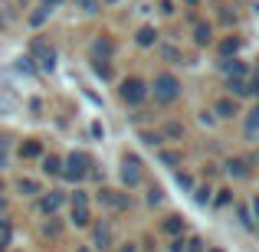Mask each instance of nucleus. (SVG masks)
<instances>
[{
	"label": "nucleus",
	"instance_id": "obj_1",
	"mask_svg": "<svg viewBox=\"0 0 259 252\" xmlns=\"http://www.w3.org/2000/svg\"><path fill=\"white\" fill-rule=\"evenodd\" d=\"M184 98V82L181 76L171 69L154 72V79H148V102H154L158 108H171Z\"/></svg>",
	"mask_w": 259,
	"mask_h": 252
},
{
	"label": "nucleus",
	"instance_id": "obj_2",
	"mask_svg": "<svg viewBox=\"0 0 259 252\" xmlns=\"http://www.w3.org/2000/svg\"><path fill=\"white\" fill-rule=\"evenodd\" d=\"M115 95H118V102L125 108H141V105H148V79H141V76H121V79H115Z\"/></svg>",
	"mask_w": 259,
	"mask_h": 252
},
{
	"label": "nucleus",
	"instance_id": "obj_3",
	"mask_svg": "<svg viewBox=\"0 0 259 252\" xmlns=\"http://www.w3.org/2000/svg\"><path fill=\"white\" fill-rule=\"evenodd\" d=\"M118 180H121V190H128V193L141 190V183L148 180L141 154H135V151H125V154H121V161H118Z\"/></svg>",
	"mask_w": 259,
	"mask_h": 252
},
{
	"label": "nucleus",
	"instance_id": "obj_4",
	"mask_svg": "<svg viewBox=\"0 0 259 252\" xmlns=\"http://www.w3.org/2000/svg\"><path fill=\"white\" fill-rule=\"evenodd\" d=\"M92 154L89 151H69L63 154V177H59V183H69V187H76V183H85L89 177V167H92Z\"/></svg>",
	"mask_w": 259,
	"mask_h": 252
},
{
	"label": "nucleus",
	"instance_id": "obj_5",
	"mask_svg": "<svg viewBox=\"0 0 259 252\" xmlns=\"http://www.w3.org/2000/svg\"><path fill=\"white\" fill-rule=\"evenodd\" d=\"M26 53L33 56V63H36V69H39V72H56V66H59V53H56V46H53L50 39L43 36V33H36V36L30 39Z\"/></svg>",
	"mask_w": 259,
	"mask_h": 252
},
{
	"label": "nucleus",
	"instance_id": "obj_6",
	"mask_svg": "<svg viewBox=\"0 0 259 252\" xmlns=\"http://www.w3.org/2000/svg\"><path fill=\"white\" fill-rule=\"evenodd\" d=\"M217 39V23L207 17H197V10H190V43L194 49H210Z\"/></svg>",
	"mask_w": 259,
	"mask_h": 252
},
{
	"label": "nucleus",
	"instance_id": "obj_7",
	"mask_svg": "<svg viewBox=\"0 0 259 252\" xmlns=\"http://www.w3.org/2000/svg\"><path fill=\"white\" fill-rule=\"evenodd\" d=\"M220 170H223V177H227L230 183H249L253 174H256V167L246 161V154H230V158L220 164Z\"/></svg>",
	"mask_w": 259,
	"mask_h": 252
},
{
	"label": "nucleus",
	"instance_id": "obj_8",
	"mask_svg": "<svg viewBox=\"0 0 259 252\" xmlns=\"http://www.w3.org/2000/svg\"><path fill=\"white\" fill-rule=\"evenodd\" d=\"M89 236H92V242H89V246L99 249V252H112L115 242H118V239H115V223L112 220H102V216L89 223Z\"/></svg>",
	"mask_w": 259,
	"mask_h": 252
},
{
	"label": "nucleus",
	"instance_id": "obj_9",
	"mask_svg": "<svg viewBox=\"0 0 259 252\" xmlns=\"http://www.w3.org/2000/svg\"><path fill=\"white\" fill-rule=\"evenodd\" d=\"M33 207H36L39 216H56L59 210L66 207V190L63 187H50V190H39L36 196H33Z\"/></svg>",
	"mask_w": 259,
	"mask_h": 252
},
{
	"label": "nucleus",
	"instance_id": "obj_10",
	"mask_svg": "<svg viewBox=\"0 0 259 252\" xmlns=\"http://www.w3.org/2000/svg\"><path fill=\"white\" fill-rule=\"evenodd\" d=\"M243 46H246V36L236 30H227L223 36L213 39V46L210 49L217 53V59H233V56H243Z\"/></svg>",
	"mask_w": 259,
	"mask_h": 252
},
{
	"label": "nucleus",
	"instance_id": "obj_11",
	"mask_svg": "<svg viewBox=\"0 0 259 252\" xmlns=\"http://www.w3.org/2000/svg\"><path fill=\"white\" fill-rule=\"evenodd\" d=\"M223 92L233 95V98H240L243 105H253L256 95H259V79L256 76H246V79H223Z\"/></svg>",
	"mask_w": 259,
	"mask_h": 252
},
{
	"label": "nucleus",
	"instance_id": "obj_12",
	"mask_svg": "<svg viewBox=\"0 0 259 252\" xmlns=\"http://www.w3.org/2000/svg\"><path fill=\"white\" fill-rule=\"evenodd\" d=\"M210 112H213L217 121H236L243 115V102L233 98V95H227V92H220L213 98V105H210Z\"/></svg>",
	"mask_w": 259,
	"mask_h": 252
},
{
	"label": "nucleus",
	"instance_id": "obj_13",
	"mask_svg": "<svg viewBox=\"0 0 259 252\" xmlns=\"http://www.w3.org/2000/svg\"><path fill=\"white\" fill-rule=\"evenodd\" d=\"M217 72L223 79H246L253 76V63L246 56H233V59H217Z\"/></svg>",
	"mask_w": 259,
	"mask_h": 252
},
{
	"label": "nucleus",
	"instance_id": "obj_14",
	"mask_svg": "<svg viewBox=\"0 0 259 252\" xmlns=\"http://www.w3.org/2000/svg\"><path fill=\"white\" fill-rule=\"evenodd\" d=\"M230 210H233V220L240 223L243 233L253 236L256 233V200H240V196H236V203Z\"/></svg>",
	"mask_w": 259,
	"mask_h": 252
},
{
	"label": "nucleus",
	"instance_id": "obj_15",
	"mask_svg": "<svg viewBox=\"0 0 259 252\" xmlns=\"http://www.w3.org/2000/svg\"><path fill=\"white\" fill-rule=\"evenodd\" d=\"M89 56H92V59H112V63H115V56H118V43H115L112 33H95L92 43H89Z\"/></svg>",
	"mask_w": 259,
	"mask_h": 252
},
{
	"label": "nucleus",
	"instance_id": "obj_16",
	"mask_svg": "<svg viewBox=\"0 0 259 252\" xmlns=\"http://www.w3.org/2000/svg\"><path fill=\"white\" fill-rule=\"evenodd\" d=\"M43 154H46L43 138H36V134H30V138H20V144H17V161L33 164V161H39Z\"/></svg>",
	"mask_w": 259,
	"mask_h": 252
},
{
	"label": "nucleus",
	"instance_id": "obj_17",
	"mask_svg": "<svg viewBox=\"0 0 259 252\" xmlns=\"http://www.w3.org/2000/svg\"><path fill=\"white\" fill-rule=\"evenodd\" d=\"M10 190L17 196H23V200H33V196L43 190V177H30V174H20V177H13V183H10Z\"/></svg>",
	"mask_w": 259,
	"mask_h": 252
},
{
	"label": "nucleus",
	"instance_id": "obj_18",
	"mask_svg": "<svg viewBox=\"0 0 259 252\" xmlns=\"http://www.w3.org/2000/svg\"><path fill=\"white\" fill-rule=\"evenodd\" d=\"M236 121H243V141L253 147L256 141H259V108H256V105L243 108V115H240Z\"/></svg>",
	"mask_w": 259,
	"mask_h": 252
},
{
	"label": "nucleus",
	"instance_id": "obj_19",
	"mask_svg": "<svg viewBox=\"0 0 259 252\" xmlns=\"http://www.w3.org/2000/svg\"><path fill=\"white\" fill-rule=\"evenodd\" d=\"M36 164H39V177H43V180H59V177H63V154L46 151Z\"/></svg>",
	"mask_w": 259,
	"mask_h": 252
},
{
	"label": "nucleus",
	"instance_id": "obj_20",
	"mask_svg": "<svg viewBox=\"0 0 259 252\" xmlns=\"http://www.w3.org/2000/svg\"><path fill=\"white\" fill-rule=\"evenodd\" d=\"M154 158H158V164L164 167V170H177L184 164V151H181V144H161L158 151H154Z\"/></svg>",
	"mask_w": 259,
	"mask_h": 252
},
{
	"label": "nucleus",
	"instance_id": "obj_21",
	"mask_svg": "<svg viewBox=\"0 0 259 252\" xmlns=\"http://www.w3.org/2000/svg\"><path fill=\"white\" fill-rule=\"evenodd\" d=\"M158 131H161V138H164V144H181V141L187 138V128H184L181 118H164L158 125Z\"/></svg>",
	"mask_w": 259,
	"mask_h": 252
},
{
	"label": "nucleus",
	"instance_id": "obj_22",
	"mask_svg": "<svg viewBox=\"0 0 259 252\" xmlns=\"http://www.w3.org/2000/svg\"><path fill=\"white\" fill-rule=\"evenodd\" d=\"M154 53H158V59L164 66H187V56H184L181 43H158Z\"/></svg>",
	"mask_w": 259,
	"mask_h": 252
},
{
	"label": "nucleus",
	"instance_id": "obj_23",
	"mask_svg": "<svg viewBox=\"0 0 259 252\" xmlns=\"http://www.w3.org/2000/svg\"><path fill=\"white\" fill-rule=\"evenodd\" d=\"M135 46H138V49H154V46L161 43V30L154 23H141L138 30H135Z\"/></svg>",
	"mask_w": 259,
	"mask_h": 252
},
{
	"label": "nucleus",
	"instance_id": "obj_24",
	"mask_svg": "<svg viewBox=\"0 0 259 252\" xmlns=\"http://www.w3.org/2000/svg\"><path fill=\"white\" fill-rule=\"evenodd\" d=\"M236 203V190L233 183H220V187H213V193H210V210H230Z\"/></svg>",
	"mask_w": 259,
	"mask_h": 252
},
{
	"label": "nucleus",
	"instance_id": "obj_25",
	"mask_svg": "<svg viewBox=\"0 0 259 252\" xmlns=\"http://www.w3.org/2000/svg\"><path fill=\"white\" fill-rule=\"evenodd\" d=\"M158 229H161V236H181V233H187V216L184 213H164L161 216V223H158Z\"/></svg>",
	"mask_w": 259,
	"mask_h": 252
},
{
	"label": "nucleus",
	"instance_id": "obj_26",
	"mask_svg": "<svg viewBox=\"0 0 259 252\" xmlns=\"http://www.w3.org/2000/svg\"><path fill=\"white\" fill-rule=\"evenodd\" d=\"M89 69H92V76L95 79H102L105 85H115V66H112V59H92L89 56Z\"/></svg>",
	"mask_w": 259,
	"mask_h": 252
},
{
	"label": "nucleus",
	"instance_id": "obj_27",
	"mask_svg": "<svg viewBox=\"0 0 259 252\" xmlns=\"http://www.w3.org/2000/svg\"><path fill=\"white\" fill-rule=\"evenodd\" d=\"M135 138H138L141 144L148 147V151H158V147L164 144L161 131H158V128H151V125H138V128H135Z\"/></svg>",
	"mask_w": 259,
	"mask_h": 252
},
{
	"label": "nucleus",
	"instance_id": "obj_28",
	"mask_svg": "<svg viewBox=\"0 0 259 252\" xmlns=\"http://www.w3.org/2000/svg\"><path fill=\"white\" fill-rule=\"evenodd\" d=\"M13 134L10 131H0V174H7L13 164Z\"/></svg>",
	"mask_w": 259,
	"mask_h": 252
},
{
	"label": "nucleus",
	"instance_id": "obj_29",
	"mask_svg": "<svg viewBox=\"0 0 259 252\" xmlns=\"http://www.w3.org/2000/svg\"><path fill=\"white\" fill-rule=\"evenodd\" d=\"M66 203L69 207H92V190H85V183H76L66 190Z\"/></svg>",
	"mask_w": 259,
	"mask_h": 252
},
{
	"label": "nucleus",
	"instance_id": "obj_30",
	"mask_svg": "<svg viewBox=\"0 0 259 252\" xmlns=\"http://www.w3.org/2000/svg\"><path fill=\"white\" fill-rule=\"evenodd\" d=\"M50 20H53V13L46 10V7H39V4H36V7H30V10H26V26H30V30H36V33L43 30V26L50 23Z\"/></svg>",
	"mask_w": 259,
	"mask_h": 252
},
{
	"label": "nucleus",
	"instance_id": "obj_31",
	"mask_svg": "<svg viewBox=\"0 0 259 252\" xmlns=\"http://www.w3.org/2000/svg\"><path fill=\"white\" fill-rule=\"evenodd\" d=\"M210 193H213V183H210V180H203V183L197 180V183H194V190H190L187 196H190V200H194V207L207 210V207H210Z\"/></svg>",
	"mask_w": 259,
	"mask_h": 252
},
{
	"label": "nucleus",
	"instance_id": "obj_32",
	"mask_svg": "<svg viewBox=\"0 0 259 252\" xmlns=\"http://www.w3.org/2000/svg\"><path fill=\"white\" fill-rule=\"evenodd\" d=\"M39 233H43L46 239H59V236L66 233V223L59 220V213H56V216H43V223H39Z\"/></svg>",
	"mask_w": 259,
	"mask_h": 252
},
{
	"label": "nucleus",
	"instance_id": "obj_33",
	"mask_svg": "<svg viewBox=\"0 0 259 252\" xmlns=\"http://www.w3.org/2000/svg\"><path fill=\"white\" fill-rule=\"evenodd\" d=\"M115 193H118V187H108V183H99V187L92 190V200L99 203L102 210H108V213H112V203H115Z\"/></svg>",
	"mask_w": 259,
	"mask_h": 252
},
{
	"label": "nucleus",
	"instance_id": "obj_34",
	"mask_svg": "<svg viewBox=\"0 0 259 252\" xmlns=\"http://www.w3.org/2000/svg\"><path fill=\"white\" fill-rule=\"evenodd\" d=\"M141 190H145V207H161V203H164V187H161V183H151V180H145L141 183Z\"/></svg>",
	"mask_w": 259,
	"mask_h": 252
},
{
	"label": "nucleus",
	"instance_id": "obj_35",
	"mask_svg": "<svg viewBox=\"0 0 259 252\" xmlns=\"http://www.w3.org/2000/svg\"><path fill=\"white\" fill-rule=\"evenodd\" d=\"M92 207H69V226L76 229H89V223H92Z\"/></svg>",
	"mask_w": 259,
	"mask_h": 252
},
{
	"label": "nucleus",
	"instance_id": "obj_36",
	"mask_svg": "<svg viewBox=\"0 0 259 252\" xmlns=\"http://www.w3.org/2000/svg\"><path fill=\"white\" fill-rule=\"evenodd\" d=\"M132 210H135L132 193H128V190H118V193H115V203H112V213L115 216H125V213H132Z\"/></svg>",
	"mask_w": 259,
	"mask_h": 252
},
{
	"label": "nucleus",
	"instance_id": "obj_37",
	"mask_svg": "<svg viewBox=\"0 0 259 252\" xmlns=\"http://www.w3.org/2000/svg\"><path fill=\"white\" fill-rule=\"evenodd\" d=\"M13 246V223H10V213L0 216V252H7Z\"/></svg>",
	"mask_w": 259,
	"mask_h": 252
},
{
	"label": "nucleus",
	"instance_id": "obj_38",
	"mask_svg": "<svg viewBox=\"0 0 259 252\" xmlns=\"http://www.w3.org/2000/svg\"><path fill=\"white\" fill-rule=\"evenodd\" d=\"M171 174H174V183H177V187H181V193H190V190H194L197 177L190 174L187 167H177V170H171Z\"/></svg>",
	"mask_w": 259,
	"mask_h": 252
},
{
	"label": "nucleus",
	"instance_id": "obj_39",
	"mask_svg": "<svg viewBox=\"0 0 259 252\" xmlns=\"http://www.w3.org/2000/svg\"><path fill=\"white\" fill-rule=\"evenodd\" d=\"M69 4L76 7L82 17H99V13L105 10V7H102V0H69Z\"/></svg>",
	"mask_w": 259,
	"mask_h": 252
},
{
	"label": "nucleus",
	"instance_id": "obj_40",
	"mask_svg": "<svg viewBox=\"0 0 259 252\" xmlns=\"http://www.w3.org/2000/svg\"><path fill=\"white\" fill-rule=\"evenodd\" d=\"M217 20H220L227 30H236V23H240V13H236V7H217Z\"/></svg>",
	"mask_w": 259,
	"mask_h": 252
},
{
	"label": "nucleus",
	"instance_id": "obj_41",
	"mask_svg": "<svg viewBox=\"0 0 259 252\" xmlns=\"http://www.w3.org/2000/svg\"><path fill=\"white\" fill-rule=\"evenodd\" d=\"M154 7H158V17H164V20H174L181 13L177 0H154Z\"/></svg>",
	"mask_w": 259,
	"mask_h": 252
},
{
	"label": "nucleus",
	"instance_id": "obj_42",
	"mask_svg": "<svg viewBox=\"0 0 259 252\" xmlns=\"http://www.w3.org/2000/svg\"><path fill=\"white\" fill-rule=\"evenodd\" d=\"M13 69H17V72H23V76H36V72H39L30 53H23V56H17V66H13Z\"/></svg>",
	"mask_w": 259,
	"mask_h": 252
},
{
	"label": "nucleus",
	"instance_id": "obj_43",
	"mask_svg": "<svg viewBox=\"0 0 259 252\" xmlns=\"http://www.w3.org/2000/svg\"><path fill=\"white\" fill-rule=\"evenodd\" d=\"M164 252H187V233L171 236V239H167V246H164Z\"/></svg>",
	"mask_w": 259,
	"mask_h": 252
},
{
	"label": "nucleus",
	"instance_id": "obj_44",
	"mask_svg": "<svg viewBox=\"0 0 259 252\" xmlns=\"http://www.w3.org/2000/svg\"><path fill=\"white\" fill-rule=\"evenodd\" d=\"M128 112H132V115H128V121H132L135 128H138V125H145V121L151 118V112H148L145 105H141V108H128Z\"/></svg>",
	"mask_w": 259,
	"mask_h": 252
},
{
	"label": "nucleus",
	"instance_id": "obj_45",
	"mask_svg": "<svg viewBox=\"0 0 259 252\" xmlns=\"http://www.w3.org/2000/svg\"><path fill=\"white\" fill-rule=\"evenodd\" d=\"M197 121H200L203 128H217V125H220V121L213 118V112H210V108H200V112H197Z\"/></svg>",
	"mask_w": 259,
	"mask_h": 252
},
{
	"label": "nucleus",
	"instance_id": "obj_46",
	"mask_svg": "<svg viewBox=\"0 0 259 252\" xmlns=\"http://www.w3.org/2000/svg\"><path fill=\"white\" fill-rule=\"evenodd\" d=\"M112 252H141V249H138V239H125V242H115Z\"/></svg>",
	"mask_w": 259,
	"mask_h": 252
},
{
	"label": "nucleus",
	"instance_id": "obj_47",
	"mask_svg": "<svg viewBox=\"0 0 259 252\" xmlns=\"http://www.w3.org/2000/svg\"><path fill=\"white\" fill-rule=\"evenodd\" d=\"M26 108H30V115H33V118H43V98H30V102H26Z\"/></svg>",
	"mask_w": 259,
	"mask_h": 252
},
{
	"label": "nucleus",
	"instance_id": "obj_48",
	"mask_svg": "<svg viewBox=\"0 0 259 252\" xmlns=\"http://www.w3.org/2000/svg\"><path fill=\"white\" fill-rule=\"evenodd\" d=\"M69 4V0H39V7H46L50 13H56V10H63V7Z\"/></svg>",
	"mask_w": 259,
	"mask_h": 252
},
{
	"label": "nucleus",
	"instance_id": "obj_49",
	"mask_svg": "<svg viewBox=\"0 0 259 252\" xmlns=\"http://www.w3.org/2000/svg\"><path fill=\"white\" fill-rule=\"evenodd\" d=\"M177 7H181V10H200L203 0H177Z\"/></svg>",
	"mask_w": 259,
	"mask_h": 252
},
{
	"label": "nucleus",
	"instance_id": "obj_50",
	"mask_svg": "<svg viewBox=\"0 0 259 252\" xmlns=\"http://www.w3.org/2000/svg\"><path fill=\"white\" fill-rule=\"evenodd\" d=\"M92 138H99V141H102V138H105V128H102V125H99V121H92Z\"/></svg>",
	"mask_w": 259,
	"mask_h": 252
},
{
	"label": "nucleus",
	"instance_id": "obj_51",
	"mask_svg": "<svg viewBox=\"0 0 259 252\" xmlns=\"http://www.w3.org/2000/svg\"><path fill=\"white\" fill-rule=\"evenodd\" d=\"M10 213V200H7V193H0V216Z\"/></svg>",
	"mask_w": 259,
	"mask_h": 252
},
{
	"label": "nucleus",
	"instance_id": "obj_52",
	"mask_svg": "<svg viewBox=\"0 0 259 252\" xmlns=\"http://www.w3.org/2000/svg\"><path fill=\"white\" fill-rule=\"evenodd\" d=\"M121 4V0H102V7H105V10H108V7H118Z\"/></svg>",
	"mask_w": 259,
	"mask_h": 252
},
{
	"label": "nucleus",
	"instance_id": "obj_53",
	"mask_svg": "<svg viewBox=\"0 0 259 252\" xmlns=\"http://www.w3.org/2000/svg\"><path fill=\"white\" fill-rule=\"evenodd\" d=\"M203 252H227L223 246H203Z\"/></svg>",
	"mask_w": 259,
	"mask_h": 252
},
{
	"label": "nucleus",
	"instance_id": "obj_54",
	"mask_svg": "<svg viewBox=\"0 0 259 252\" xmlns=\"http://www.w3.org/2000/svg\"><path fill=\"white\" fill-rule=\"evenodd\" d=\"M76 252H92V246H76Z\"/></svg>",
	"mask_w": 259,
	"mask_h": 252
},
{
	"label": "nucleus",
	"instance_id": "obj_55",
	"mask_svg": "<svg viewBox=\"0 0 259 252\" xmlns=\"http://www.w3.org/2000/svg\"><path fill=\"white\" fill-rule=\"evenodd\" d=\"M4 26H7V20H4V13H0V30H4Z\"/></svg>",
	"mask_w": 259,
	"mask_h": 252
},
{
	"label": "nucleus",
	"instance_id": "obj_56",
	"mask_svg": "<svg viewBox=\"0 0 259 252\" xmlns=\"http://www.w3.org/2000/svg\"><path fill=\"white\" fill-rule=\"evenodd\" d=\"M7 252H23V249H7Z\"/></svg>",
	"mask_w": 259,
	"mask_h": 252
}]
</instances>
